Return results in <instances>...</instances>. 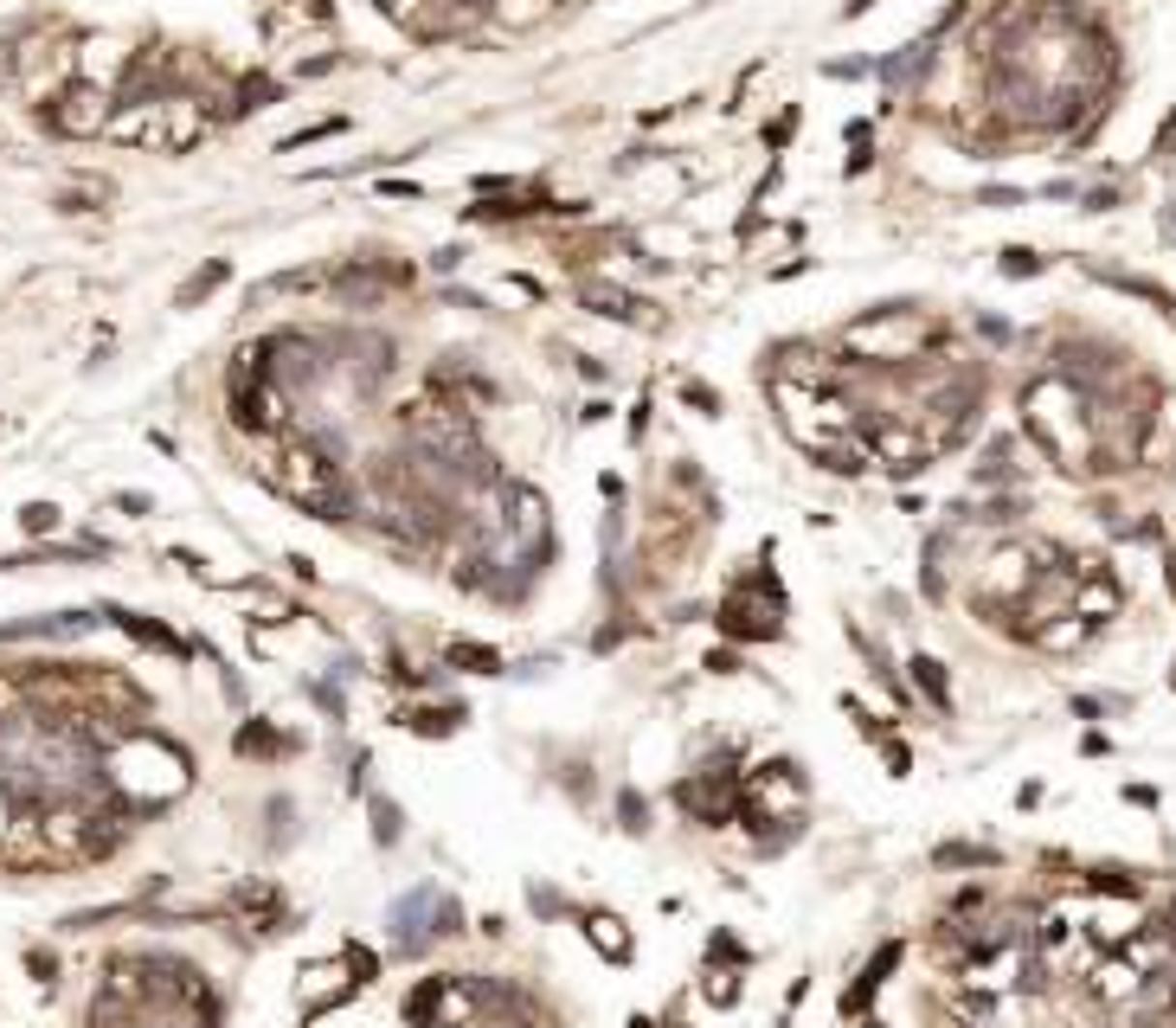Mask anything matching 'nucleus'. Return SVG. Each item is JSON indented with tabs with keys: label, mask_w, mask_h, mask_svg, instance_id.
<instances>
[{
	"label": "nucleus",
	"mask_w": 1176,
	"mask_h": 1028,
	"mask_svg": "<svg viewBox=\"0 0 1176 1028\" xmlns=\"http://www.w3.org/2000/svg\"><path fill=\"white\" fill-rule=\"evenodd\" d=\"M19 521H26V533H52L58 528V508H52V501H33V508H19Z\"/></svg>",
	"instance_id": "2"
},
{
	"label": "nucleus",
	"mask_w": 1176,
	"mask_h": 1028,
	"mask_svg": "<svg viewBox=\"0 0 1176 1028\" xmlns=\"http://www.w3.org/2000/svg\"><path fill=\"white\" fill-rule=\"evenodd\" d=\"M450 662H469V669H496V650H476V643H457Z\"/></svg>",
	"instance_id": "4"
},
{
	"label": "nucleus",
	"mask_w": 1176,
	"mask_h": 1028,
	"mask_svg": "<svg viewBox=\"0 0 1176 1028\" xmlns=\"http://www.w3.org/2000/svg\"><path fill=\"white\" fill-rule=\"evenodd\" d=\"M586 302H605V316H630V296H618L605 284H586Z\"/></svg>",
	"instance_id": "3"
},
{
	"label": "nucleus",
	"mask_w": 1176,
	"mask_h": 1028,
	"mask_svg": "<svg viewBox=\"0 0 1176 1028\" xmlns=\"http://www.w3.org/2000/svg\"><path fill=\"white\" fill-rule=\"evenodd\" d=\"M226 277H232V264H206V270H199V277H194V284L180 289V309H194V302L206 296V289H219V284H226Z\"/></svg>",
	"instance_id": "1"
}]
</instances>
